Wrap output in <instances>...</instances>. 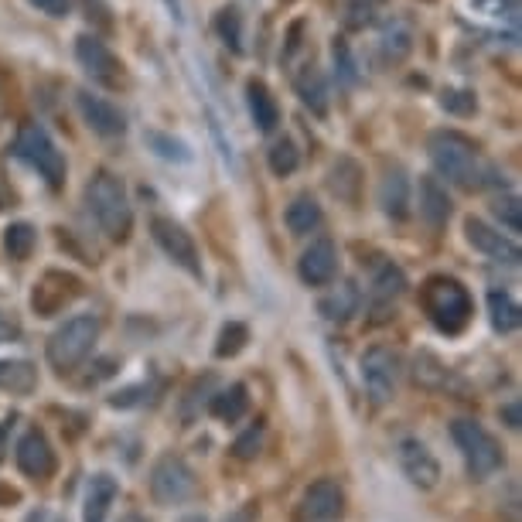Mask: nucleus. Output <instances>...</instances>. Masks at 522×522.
Segmentation results:
<instances>
[{"label": "nucleus", "mask_w": 522, "mask_h": 522, "mask_svg": "<svg viewBox=\"0 0 522 522\" xmlns=\"http://www.w3.org/2000/svg\"><path fill=\"white\" fill-rule=\"evenodd\" d=\"M345 516V492L335 478L314 482L301 499V522H342Z\"/></svg>", "instance_id": "obj_13"}, {"label": "nucleus", "mask_w": 522, "mask_h": 522, "mask_svg": "<svg viewBox=\"0 0 522 522\" xmlns=\"http://www.w3.org/2000/svg\"><path fill=\"white\" fill-rule=\"evenodd\" d=\"M267 161H270V171L277 174V178H290V174L297 171V164H301V154H297L294 140H277V144L270 147Z\"/></svg>", "instance_id": "obj_33"}, {"label": "nucleus", "mask_w": 522, "mask_h": 522, "mask_svg": "<svg viewBox=\"0 0 522 522\" xmlns=\"http://www.w3.org/2000/svg\"><path fill=\"white\" fill-rule=\"evenodd\" d=\"M256 516H260V509L250 502V505H243V509H236V512H229L226 519L222 522H256Z\"/></svg>", "instance_id": "obj_44"}, {"label": "nucleus", "mask_w": 522, "mask_h": 522, "mask_svg": "<svg viewBox=\"0 0 522 522\" xmlns=\"http://www.w3.org/2000/svg\"><path fill=\"white\" fill-rule=\"evenodd\" d=\"M420 304H424L430 325L441 331V335H461L468 328L471 314H475L468 287L454 277H444V273L427 280L424 290H420Z\"/></svg>", "instance_id": "obj_3"}, {"label": "nucleus", "mask_w": 522, "mask_h": 522, "mask_svg": "<svg viewBox=\"0 0 522 522\" xmlns=\"http://www.w3.org/2000/svg\"><path fill=\"white\" fill-rule=\"evenodd\" d=\"M76 58L86 69V76L99 82V86H120L123 82V62L110 52L106 41H99L96 35H79L76 38Z\"/></svg>", "instance_id": "obj_11"}, {"label": "nucleus", "mask_w": 522, "mask_h": 522, "mask_svg": "<svg viewBox=\"0 0 522 522\" xmlns=\"http://www.w3.org/2000/svg\"><path fill=\"white\" fill-rule=\"evenodd\" d=\"M35 243H38L35 226H28V222H11V226L4 229V253L11 256V260H28Z\"/></svg>", "instance_id": "obj_31"}, {"label": "nucleus", "mask_w": 522, "mask_h": 522, "mask_svg": "<svg viewBox=\"0 0 522 522\" xmlns=\"http://www.w3.org/2000/svg\"><path fill=\"white\" fill-rule=\"evenodd\" d=\"M14 154H18L31 171H38V178L45 181L48 188L65 185V157L41 123H21L18 137H14Z\"/></svg>", "instance_id": "obj_6"}, {"label": "nucleus", "mask_w": 522, "mask_h": 522, "mask_svg": "<svg viewBox=\"0 0 522 522\" xmlns=\"http://www.w3.org/2000/svg\"><path fill=\"white\" fill-rule=\"evenodd\" d=\"M99 331H103V325H99L96 314H76V318H69L65 325H58L45 345V355H48V362H52V369L72 372L76 366H82L86 355L93 352Z\"/></svg>", "instance_id": "obj_4"}, {"label": "nucleus", "mask_w": 522, "mask_h": 522, "mask_svg": "<svg viewBox=\"0 0 522 522\" xmlns=\"http://www.w3.org/2000/svg\"><path fill=\"white\" fill-rule=\"evenodd\" d=\"M441 106H444L447 113H461V116H468V113H475V96L464 93V89H444Z\"/></svg>", "instance_id": "obj_38"}, {"label": "nucleus", "mask_w": 522, "mask_h": 522, "mask_svg": "<svg viewBox=\"0 0 522 522\" xmlns=\"http://www.w3.org/2000/svg\"><path fill=\"white\" fill-rule=\"evenodd\" d=\"M250 342V328L243 325V321H229V325H222L219 331V342H215V355L219 359H232V355H239Z\"/></svg>", "instance_id": "obj_32"}, {"label": "nucleus", "mask_w": 522, "mask_h": 522, "mask_svg": "<svg viewBox=\"0 0 522 522\" xmlns=\"http://www.w3.org/2000/svg\"><path fill=\"white\" fill-rule=\"evenodd\" d=\"M396 458H400V468L410 478V485H417L420 492H430V488L441 485V464H437V458L430 454V447L424 441L406 437V441H400Z\"/></svg>", "instance_id": "obj_12"}, {"label": "nucleus", "mask_w": 522, "mask_h": 522, "mask_svg": "<svg viewBox=\"0 0 522 522\" xmlns=\"http://www.w3.org/2000/svg\"><path fill=\"white\" fill-rule=\"evenodd\" d=\"M151 236H154V243L161 246V253L168 256L174 267L192 273V277H202V256H198V246H195L192 232H185L181 222L168 219V215H154V219H151Z\"/></svg>", "instance_id": "obj_8"}, {"label": "nucleus", "mask_w": 522, "mask_h": 522, "mask_svg": "<svg viewBox=\"0 0 522 522\" xmlns=\"http://www.w3.org/2000/svg\"><path fill=\"white\" fill-rule=\"evenodd\" d=\"M31 4H35L41 14H48V18H65V14H69V0H31Z\"/></svg>", "instance_id": "obj_40"}, {"label": "nucleus", "mask_w": 522, "mask_h": 522, "mask_svg": "<svg viewBox=\"0 0 522 522\" xmlns=\"http://www.w3.org/2000/svg\"><path fill=\"white\" fill-rule=\"evenodd\" d=\"M420 219L430 229H444L447 219H451V195L437 178L420 181Z\"/></svg>", "instance_id": "obj_19"}, {"label": "nucleus", "mask_w": 522, "mask_h": 522, "mask_svg": "<svg viewBox=\"0 0 522 522\" xmlns=\"http://www.w3.org/2000/svg\"><path fill=\"white\" fill-rule=\"evenodd\" d=\"M359 308H362V294H359V287H355L352 280L331 287L318 304V311L325 314L328 321H338V325H342V321H352L355 314H359Z\"/></svg>", "instance_id": "obj_20"}, {"label": "nucleus", "mask_w": 522, "mask_h": 522, "mask_svg": "<svg viewBox=\"0 0 522 522\" xmlns=\"http://www.w3.org/2000/svg\"><path fill=\"white\" fill-rule=\"evenodd\" d=\"M464 236H468V243L475 246L482 256H488V260L505 263V267H519V260H522L519 243H516V239H509V236H502V232L492 229L488 222L468 219V222H464Z\"/></svg>", "instance_id": "obj_15"}, {"label": "nucleus", "mask_w": 522, "mask_h": 522, "mask_svg": "<svg viewBox=\"0 0 522 522\" xmlns=\"http://www.w3.org/2000/svg\"><path fill=\"white\" fill-rule=\"evenodd\" d=\"M488 318H492V328L495 331L509 335V331L519 328L522 311H519V304L512 301L509 294H505V290H492V294H488Z\"/></svg>", "instance_id": "obj_27"}, {"label": "nucleus", "mask_w": 522, "mask_h": 522, "mask_svg": "<svg viewBox=\"0 0 522 522\" xmlns=\"http://www.w3.org/2000/svg\"><path fill=\"white\" fill-rule=\"evenodd\" d=\"M297 273L308 287H325L335 280L338 273V253L331 239H314L308 250L301 253V263H297Z\"/></svg>", "instance_id": "obj_17"}, {"label": "nucleus", "mask_w": 522, "mask_h": 522, "mask_svg": "<svg viewBox=\"0 0 522 522\" xmlns=\"http://www.w3.org/2000/svg\"><path fill=\"white\" fill-rule=\"evenodd\" d=\"M379 48H383L386 62H400V58H406V52L413 48V31L406 28L403 21H389L386 31L379 35Z\"/></svg>", "instance_id": "obj_30"}, {"label": "nucleus", "mask_w": 522, "mask_h": 522, "mask_svg": "<svg viewBox=\"0 0 522 522\" xmlns=\"http://www.w3.org/2000/svg\"><path fill=\"white\" fill-rule=\"evenodd\" d=\"M24 522H69L62 516V512H55V509H35V512H28V519Z\"/></svg>", "instance_id": "obj_45"}, {"label": "nucleus", "mask_w": 522, "mask_h": 522, "mask_svg": "<svg viewBox=\"0 0 522 522\" xmlns=\"http://www.w3.org/2000/svg\"><path fill=\"white\" fill-rule=\"evenodd\" d=\"M379 205L396 222H403L410 215V181H406V174L400 168L389 171L383 185H379Z\"/></svg>", "instance_id": "obj_22"}, {"label": "nucleus", "mask_w": 522, "mask_h": 522, "mask_svg": "<svg viewBox=\"0 0 522 522\" xmlns=\"http://www.w3.org/2000/svg\"><path fill=\"white\" fill-rule=\"evenodd\" d=\"M362 383H366L369 400L383 406L393 400L396 383H400V355L386 345H372L362 355Z\"/></svg>", "instance_id": "obj_9"}, {"label": "nucleus", "mask_w": 522, "mask_h": 522, "mask_svg": "<svg viewBox=\"0 0 522 522\" xmlns=\"http://www.w3.org/2000/svg\"><path fill=\"white\" fill-rule=\"evenodd\" d=\"M331 55H335V65H338V72H342V79L352 82V79H355V62H352V55H348V45H345V41H335Z\"/></svg>", "instance_id": "obj_39"}, {"label": "nucleus", "mask_w": 522, "mask_h": 522, "mask_svg": "<svg viewBox=\"0 0 522 522\" xmlns=\"http://www.w3.org/2000/svg\"><path fill=\"white\" fill-rule=\"evenodd\" d=\"M499 417H502V424L509 427V430H519V424H522V406H519V400L505 403L502 410H499Z\"/></svg>", "instance_id": "obj_41"}, {"label": "nucleus", "mask_w": 522, "mask_h": 522, "mask_svg": "<svg viewBox=\"0 0 522 522\" xmlns=\"http://www.w3.org/2000/svg\"><path fill=\"white\" fill-rule=\"evenodd\" d=\"M14 502H21V492H14V488L0 485V505H14Z\"/></svg>", "instance_id": "obj_46"}, {"label": "nucleus", "mask_w": 522, "mask_h": 522, "mask_svg": "<svg viewBox=\"0 0 522 522\" xmlns=\"http://www.w3.org/2000/svg\"><path fill=\"white\" fill-rule=\"evenodd\" d=\"M246 106H250V116L256 123V130H263V134H270V130H277L280 123V106L277 99L267 86H263L260 79H250L246 82Z\"/></svg>", "instance_id": "obj_21"}, {"label": "nucleus", "mask_w": 522, "mask_h": 522, "mask_svg": "<svg viewBox=\"0 0 522 522\" xmlns=\"http://www.w3.org/2000/svg\"><path fill=\"white\" fill-rule=\"evenodd\" d=\"M18 424V417H7L4 424H0V461L7 458V451H11V430Z\"/></svg>", "instance_id": "obj_43"}, {"label": "nucleus", "mask_w": 522, "mask_h": 522, "mask_svg": "<svg viewBox=\"0 0 522 522\" xmlns=\"http://www.w3.org/2000/svg\"><path fill=\"white\" fill-rule=\"evenodd\" d=\"M120 522H147L144 516H137V512H130V516H123Z\"/></svg>", "instance_id": "obj_48"}, {"label": "nucleus", "mask_w": 522, "mask_h": 522, "mask_svg": "<svg viewBox=\"0 0 522 522\" xmlns=\"http://www.w3.org/2000/svg\"><path fill=\"white\" fill-rule=\"evenodd\" d=\"M495 215H499V222L505 229H512V232L522 229V202L516 195L499 198V202H495Z\"/></svg>", "instance_id": "obj_36"}, {"label": "nucleus", "mask_w": 522, "mask_h": 522, "mask_svg": "<svg viewBox=\"0 0 522 522\" xmlns=\"http://www.w3.org/2000/svg\"><path fill=\"white\" fill-rule=\"evenodd\" d=\"M406 290V273L396 263H383L372 277V301L376 304H393Z\"/></svg>", "instance_id": "obj_28"}, {"label": "nucleus", "mask_w": 522, "mask_h": 522, "mask_svg": "<svg viewBox=\"0 0 522 522\" xmlns=\"http://www.w3.org/2000/svg\"><path fill=\"white\" fill-rule=\"evenodd\" d=\"M294 89H297V96H301V103L311 106L318 116L328 113V82L321 76L318 65H304V69L294 76Z\"/></svg>", "instance_id": "obj_24"}, {"label": "nucleus", "mask_w": 522, "mask_h": 522, "mask_svg": "<svg viewBox=\"0 0 522 522\" xmlns=\"http://www.w3.org/2000/svg\"><path fill=\"white\" fill-rule=\"evenodd\" d=\"M417 383H424L427 389H441L447 383V369L430 352L417 355Z\"/></svg>", "instance_id": "obj_35"}, {"label": "nucleus", "mask_w": 522, "mask_h": 522, "mask_svg": "<svg viewBox=\"0 0 522 522\" xmlns=\"http://www.w3.org/2000/svg\"><path fill=\"white\" fill-rule=\"evenodd\" d=\"M198 492V478L181 454H161L151 468V499L157 505H181Z\"/></svg>", "instance_id": "obj_7"}, {"label": "nucleus", "mask_w": 522, "mask_h": 522, "mask_svg": "<svg viewBox=\"0 0 522 522\" xmlns=\"http://www.w3.org/2000/svg\"><path fill=\"white\" fill-rule=\"evenodd\" d=\"M430 161L441 178H447L451 185L464 188V192H478V188L499 185V171L488 168L478 154V147L471 144L468 137L458 134V130H437L427 140Z\"/></svg>", "instance_id": "obj_1"}, {"label": "nucleus", "mask_w": 522, "mask_h": 522, "mask_svg": "<svg viewBox=\"0 0 522 522\" xmlns=\"http://www.w3.org/2000/svg\"><path fill=\"white\" fill-rule=\"evenodd\" d=\"M215 35L229 52H243V14H239V7H222L215 14Z\"/></svg>", "instance_id": "obj_29"}, {"label": "nucleus", "mask_w": 522, "mask_h": 522, "mask_svg": "<svg viewBox=\"0 0 522 522\" xmlns=\"http://www.w3.org/2000/svg\"><path fill=\"white\" fill-rule=\"evenodd\" d=\"M246 410H250V389H246L243 383H232L229 389H219V393L209 400V413L215 420H222V424H236V420H243Z\"/></svg>", "instance_id": "obj_23"}, {"label": "nucleus", "mask_w": 522, "mask_h": 522, "mask_svg": "<svg viewBox=\"0 0 522 522\" xmlns=\"http://www.w3.org/2000/svg\"><path fill=\"white\" fill-rule=\"evenodd\" d=\"M120 495V482L113 475H93L86 485V502H82V522H103L110 505Z\"/></svg>", "instance_id": "obj_18"}, {"label": "nucleus", "mask_w": 522, "mask_h": 522, "mask_svg": "<svg viewBox=\"0 0 522 522\" xmlns=\"http://www.w3.org/2000/svg\"><path fill=\"white\" fill-rule=\"evenodd\" d=\"M451 437L461 451L464 468H468V475L475 478V482H485V478H492L495 471L505 468L502 444L495 441L482 424H475V420H454Z\"/></svg>", "instance_id": "obj_5"}, {"label": "nucleus", "mask_w": 522, "mask_h": 522, "mask_svg": "<svg viewBox=\"0 0 522 522\" xmlns=\"http://www.w3.org/2000/svg\"><path fill=\"white\" fill-rule=\"evenodd\" d=\"M79 294H82V280L76 273L48 270L41 273V280L31 290V308H35L38 318H52V314H62L69 308Z\"/></svg>", "instance_id": "obj_10"}, {"label": "nucleus", "mask_w": 522, "mask_h": 522, "mask_svg": "<svg viewBox=\"0 0 522 522\" xmlns=\"http://www.w3.org/2000/svg\"><path fill=\"white\" fill-rule=\"evenodd\" d=\"M284 222H287V229L294 232V236H308V232H314L321 226V205L314 202L311 195H297L294 202L287 205Z\"/></svg>", "instance_id": "obj_25"}, {"label": "nucleus", "mask_w": 522, "mask_h": 522, "mask_svg": "<svg viewBox=\"0 0 522 522\" xmlns=\"http://www.w3.org/2000/svg\"><path fill=\"white\" fill-rule=\"evenodd\" d=\"M260 444H263V424H256V427L246 430L236 444H232V454H236L239 461H253L256 454H260Z\"/></svg>", "instance_id": "obj_37"}, {"label": "nucleus", "mask_w": 522, "mask_h": 522, "mask_svg": "<svg viewBox=\"0 0 522 522\" xmlns=\"http://www.w3.org/2000/svg\"><path fill=\"white\" fill-rule=\"evenodd\" d=\"M14 461H18L21 475L35 478V482H45V478L55 475L58 468V458L52 451V444H48V437L41 434L38 427H31L28 434L21 437L18 447H14Z\"/></svg>", "instance_id": "obj_14"}, {"label": "nucleus", "mask_w": 522, "mask_h": 522, "mask_svg": "<svg viewBox=\"0 0 522 522\" xmlns=\"http://www.w3.org/2000/svg\"><path fill=\"white\" fill-rule=\"evenodd\" d=\"M178 522H209L205 516H198V512H188V516H181Z\"/></svg>", "instance_id": "obj_47"}, {"label": "nucleus", "mask_w": 522, "mask_h": 522, "mask_svg": "<svg viewBox=\"0 0 522 522\" xmlns=\"http://www.w3.org/2000/svg\"><path fill=\"white\" fill-rule=\"evenodd\" d=\"M18 335H21V325L11 318V314L0 311V342H11V338H18Z\"/></svg>", "instance_id": "obj_42"}, {"label": "nucleus", "mask_w": 522, "mask_h": 522, "mask_svg": "<svg viewBox=\"0 0 522 522\" xmlns=\"http://www.w3.org/2000/svg\"><path fill=\"white\" fill-rule=\"evenodd\" d=\"M147 144L154 147V154H161L164 161H192V151H188V144H181V140H174L168 134H157V130H151L147 134Z\"/></svg>", "instance_id": "obj_34"}, {"label": "nucleus", "mask_w": 522, "mask_h": 522, "mask_svg": "<svg viewBox=\"0 0 522 522\" xmlns=\"http://www.w3.org/2000/svg\"><path fill=\"white\" fill-rule=\"evenodd\" d=\"M86 209L96 219V226L113 239L123 243L134 229V209H130L127 185L113 171H96L86 185Z\"/></svg>", "instance_id": "obj_2"}, {"label": "nucleus", "mask_w": 522, "mask_h": 522, "mask_svg": "<svg viewBox=\"0 0 522 522\" xmlns=\"http://www.w3.org/2000/svg\"><path fill=\"white\" fill-rule=\"evenodd\" d=\"M38 386V372L24 359H0V389L7 393H31Z\"/></svg>", "instance_id": "obj_26"}, {"label": "nucleus", "mask_w": 522, "mask_h": 522, "mask_svg": "<svg viewBox=\"0 0 522 522\" xmlns=\"http://www.w3.org/2000/svg\"><path fill=\"white\" fill-rule=\"evenodd\" d=\"M76 106L86 120V127L99 137H123L127 134V116H123L110 99L93 96L89 89H79L76 93Z\"/></svg>", "instance_id": "obj_16"}]
</instances>
